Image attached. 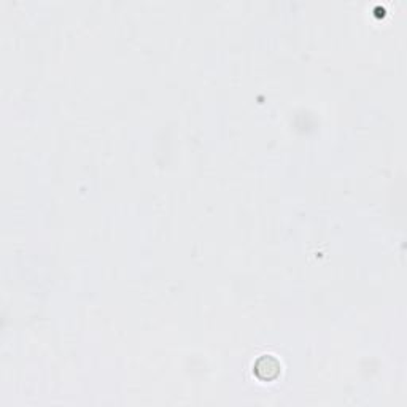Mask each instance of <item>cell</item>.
I'll list each match as a JSON object with an SVG mask.
<instances>
[{"label": "cell", "mask_w": 407, "mask_h": 407, "mask_svg": "<svg viewBox=\"0 0 407 407\" xmlns=\"http://www.w3.org/2000/svg\"><path fill=\"white\" fill-rule=\"evenodd\" d=\"M282 372V364L274 355H261L253 364V374L261 382L276 380Z\"/></svg>", "instance_id": "cell-1"}]
</instances>
